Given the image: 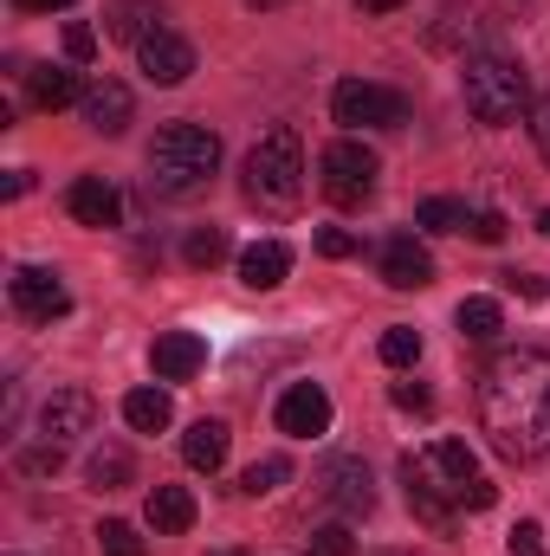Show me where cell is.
<instances>
[{
  "instance_id": "6da1fadb",
  "label": "cell",
  "mask_w": 550,
  "mask_h": 556,
  "mask_svg": "<svg viewBox=\"0 0 550 556\" xmlns=\"http://www.w3.org/2000/svg\"><path fill=\"white\" fill-rule=\"evenodd\" d=\"M479 427L505 459H545L550 453V350L518 343L499 350L479 369Z\"/></svg>"
},
{
  "instance_id": "7a4b0ae2",
  "label": "cell",
  "mask_w": 550,
  "mask_h": 556,
  "mask_svg": "<svg viewBox=\"0 0 550 556\" xmlns=\"http://www.w3.org/2000/svg\"><path fill=\"white\" fill-rule=\"evenodd\" d=\"M402 485H427V492L447 498L453 511H486V505L499 498V485L479 472V459H473L466 440H434V446L409 453V459H402Z\"/></svg>"
},
{
  "instance_id": "3957f363",
  "label": "cell",
  "mask_w": 550,
  "mask_h": 556,
  "mask_svg": "<svg viewBox=\"0 0 550 556\" xmlns=\"http://www.w3.org/2000/svg\"><path fill=\"white\" fill-rule=\"evenodd\" d=\"M214 168H221V137L208 124H168V130H155V142H149V188L168 194V201L208 188Z\"/></svg>"
},
{
  "instance_id": "277c9868",
  "label": "cell",
  "mask_w": 550,
  "mask_h": 556,
  "mask_svg": "<svg viewBox=\"0 0 550 556\" xmlns=\"http://www.w3.org/2000/svg\"><path fill=\"white\" fill-rule=\"evenodd\" d=\"M247 201L266 207V214H291L304 201V149H298V130H266V137L247 149Z\"/></svg>"
},
{
  "instance_id": "5b68a950",
  "label": "cell",
  "mask_w": 550,
  "mask_h": 556,
  "mask_svg": "<svg viewBox=\"0 0 550 556\" xmlns=\"http://www.w3.org/2000/svg\"><path fill=\"white\" fill-rule=\"evenodd\" d=\"M460 98L479 124H518V111L532 104V85H525V65L505 59V52H473L466 72H460Z\"/></svg>"
},
{
  "instance_id": "8992f818",
  "label": "cell",
  "mask_w": 550,
  "mask_h": 556,
  "mask_svg": "<svg viewBox=\"0 0 550 556\" xmlns=\"http://www.w3.org/2000/svg\"><path fill=\"white\" fill-rule=\"evenodd\" d=\"M330 117H337L343 130H396V124H409V98H402L396 85L343 78V85L330 91Z\"/></svg>"
},
{
  "instance_id": "52a82bcc",
  "label": "cell",
  "mask_w": 550,
  "mask_h": 556,
  "mask_svg": "<svg viewBox=\"0 0 550 556\" xmlns=\"http://www.w3.org/2000/svg\"><path fill=\"white\" fill-rule=\"evenodd\" d=\"M317 175H324V194H330L337 207H363V201L376 194L383 162H376V149H363L357 137H337L317 155Z\"/></svg>"
},
{
  "instance_id": "ba28073f",
  "label": "cell",
  "mask_w": 550,
  "mask_h": 556,
  "mask_svg": "<svg viewBox=\"0 0 550 556\" xmlns=\"http://www.w3.org/2000/svg\"><path fill=\"white\" fill-rule=\"evenodd\" d=\"M7 304L26 324H52V317L72 311V291H65V278L52 273V266H20V273L7 278Z\"/></svg>"
},
{
  "instance_id": "9c48e42d",
  "label": "cell",
  "mask_w": 550,
  "mask_h": 556,
  "mask_svg": "<svg viewBox=\"0 0 550 556\" xmlns=\"http://www.w3.org/2000/svg\"><path fill=\"white\" fill-rule=\"evenodd\" d=\"M330 395L317 389V382H291L285 395H278V433H291V440H317V433H330Z\"/></svg>"
},
{
  "instance_id": "30bf717a",
  "label": "cell",
  "mask_w": 550,
  "mask_h": 556,
  "mask_svg": "<svg viewBox=\"0 0 550 556\" xmlns=\"http://www.w3.org/2000/svg\"><path fill=\"white\" fill-rule=\"evenodd\" d=\"M91 420H98V402H91L85 389H52V395L39 402V440L65 446V440H78V433H91Z\"/></svg>"
},
{
  "instance_id": "8fae6325",
  "label": "cell",
  "mask_w": 550,
  "mask_h": 556,
  "mask_svg": "<svg viewBox=\"0 0 550 556\" xmlns=\"http://www.w3.org/2000/svg\"><path fill=\"white\" fill-rule=\"evenodd\" d=\"M317 485H324V498H330L343 518H370V511H376V479H370L363 459H330Z\"/></svg>"
},
{
  "instance_id": "7c38bea8",
  "label": "cell",
  "mask_w": 550,
  "mask_h": 556,
  "mask_svg": "<svg viewBox=\"0 0 550 556\" xmlns=\"http://www.w3.org/2000/svg\"><path fill=\"white\" fill-rule=\"evenodd\" d=\"M137 65L149 72V85H182V78L195 72V46H188L182 33H168V26H155L137 46Z\"/></svg>"
},
{
  "instance_id": "4fadbf2b",
  "label": "cell",
  "mask_w": 550,
  "mask_h": 556,
  "mask_svg": "<svg viewBox=\"0 0 550 556\" xmlns=\"http://www.w3.org/2000/svg\"><path fill=\"white\" fill-rule=\"evenodd\" d=\"M65 207H72L78 227H124V194H117L104 175H78V181L65 188Z\"/></svg>"
},
{
  "instance_id": "5bb4252c",
  "label": "cell",
  "mask_w": 550,
  "mask_h": 556,
  "mask_svg": "<svg viewBox=\"0 0 550 556\" xmlns=\"http://www.w3.org/2000/svg\"><path fill=\"white\" fill-rule=\"evenodd\" d=\"M376 266H383V285H396V291H421V285H434V260H427V247H421L414 233L383 240Z\"/></svg>"
},
{
  "instance_id": "9a60e30c",
  "label": "cell",
  "mask_w": 550,
  "mask_h": 556,
  "mask_svg": "<svg viewBox=\"0 0 550 556\" xmlns=\"http://www.w3.org/2000/svg\"><path fill=\"white\" fill-rule=\"evenodd\" d=\"M201 363H208V343H201L195 330H168V337L149 343V369H155V382H188Z\"/></svg>"
},
{
  "instance_id": "2e32d148",
  "label": "cell",
  "mask_w": 550,
  "mask_h": 556,
  "mask_svg": "<svg viewBox=\"0 0 550 556\" xmlns=\"http://www.w3.org/2000/svg\"><path fill=\"white\" fill-rule=\"evenodd\" d=\"M78 111H85V130H98V137H124L137 104H130V91H124L117 78H98V85L85 91V104H78Z\"/></svg>"
},
{
  "instance_id": "e0dca14e",
  "label": "cell",
  "mask_w": 550,
  "mask_h": 556,
  "mask_svg": "<svg viewBox=\"0 0 550 556\" xmlns=\"http://www.w3.org/2000/svg\"><path fill=\"white\" fill-rule=\"evenodd\" d=\"M20 78H26V98H33L39 111L85 104V91H91V85H78V72H72V65H26Z\"/></svg>"
},
{
  "instance_id": "ac0fdd59",
  "label": "cell",
  "mask_w": 550,
  "mask_h": 556,
  "mask_svg": "<svg viewBox=\"0 0 550 556\" xmlns=\"http://www.w3.org/2000/svg\"><path fill=\"white\" fill-rule=\"evenodd\" d=\"M227 420H195L188 433H182V459L195 466V472H221L227 466Z\"/></svg>"
},
{
  "instance_id": "d6986e66",
  "label": "cell",
  "mask_w": 550,
  "mask_h": 556,
  "mask_svg": "<svg viewBox=\"0 0 550 556\" xmlns=\"http://www.w3.org/2000/svg\"><path fill=\"white\" fill-rule=\"evenodd\" d=\"M195 525V492L188 485H155L149 492V531L155 538H182Z\"/></svg>"
},
{
  "instance_id": "ffe728a7",
  "label": "cell",
  "mask_w": 550,
  "mask_h": 556,
  "mask_svg": "<svg viewBox=\"0 0 550 556\" xmlns=\"http://www.w3.org/2000/svg\"><path fill=\"white\" fill-rule=\"evenodd\" d=\"M285 273H291V247H285V240H253V247L240 253V278H247L253 291L285 285Z\"/></svg>"
},
{
  "instance_id": "44dd1931",
  "label": "cell",
  "mask_w": 550,
  "mask_h": 556,
  "mask_svg": "<svg viewBox=\"0 0 550 556\" xmlns=\"http://www.w3.org/2000/svg\"><path fill=\"white\" fill-rule=\"evenodd\" d=\"M85 479L98 485V492H124L130 479H137V459H130V446H117V440H104L91 459H85Z\"/></svg>"
},
{
  "instance_id": "7402d4cb",
  "label": "cell",
  "mask_w": 550,
  "mask_h": 556,
  "mask_svg": "<svg viewBox=\"0 0 550 556\" xmlns=\"http://www.w3.org/2000/svg\"><path fill=\"white\" fill-rule=\"evenodd\" d=\"M104 26H111V39H130V46H142V39L162 26V7H155V0H111Z\"/></svg>"
},
{
  "instance_id": "603a6c76",
  "label": "cell",
  "mask_w": 550,
  "mask_h": 556,
  "mask_svg": "<svg viewBox=\"0 0 550 556\" xmlns=\"http://www.w3.org/2000/svg\"><path fill=\"white\" fill-rule=\"evenodd\" d=\"M124 420H130L137 433H162V427L175 420L168 389H130V395H124Z\"/></svg>"
},
{
  "instance_id": "cb8c5ba5",
  "label": "cell",
  "mask_w": 550,
  "mask_h": 556,
  "mask_svg": "<svg viewBox=\"0 0 550 556\" xmlns=\"http://www.w3.org/2000/svg\"><path fill=\"white\" fill-rule=\"evenodd\" d=\"M414 227H427V233H466V227H473V207L453 201V194H427V201L414 207Z\"/></svg>"
},
{
  "instance_id": "d4e9b609",
  "label": "cell",
  "mask_w": 550,
  "mask_h": 556,
  "mask_svg": "<svg viewBox=\"0 0 550 556\" xmlns=\"http://www.w3.org/2000/svg\"><path fill=\"white\" fill-rule=\"evenodd\" d=\"M453 324H460V337L486 343V337H499V330H505V311H499V298H466V304L453 311Z\"/></svg>"
},
{
  "instance_id": "484cf974",
  "label": "cell",
  "mask_w": 550,
  "mask_h": 556,
  "mask_svg": "<svg viewBox=\"0 0 550 556\" xmlns=\"http://www.w3.org/2000/svg\"><path fill=\"white\" fill-rule=\"evenodd\" d=\"M402 492H409V511L434 531V538H453V531H460V511H453L447 498H434L427 485H402Z\"/></svg>"
},
{
  "instance_id": "4316f807",
  "label": "cell",
  "mask_w": 550,
  "mask_h": 556,
  "mask_svg": "<svg viewBox=\"0 0 550 556\" xmlns=\"http://www.w3.org/2000/svg\"><path fill=\"white\" fill-rule=\"evenodd\" d=\"M227 253H234V247H227V233H221V227H195V233L182 240V260H188L195 273H208V266H221Z\"/></svg>"
},
{
  "instance_id": "83f0119b",
  "label": "cell",
  "mask_w": 550,
  "mask_h": 556,
  "mask_svg": "<svg viewBox=\"0 0 550 556\" xmlns=\"http://www.w3.org/2000/svg\"><path fill=\"white\" fill-rule=\"evenodd\" d=\"M285 479H291V459L273 453V459H253V466L240 472V492H247V498H266V492H278Z\"/></svg>"
},
{
  "instance_id": "f1b7e54d",
  "label": "cell",
  "mask_w": 550,
  "mask_h": 556,
  "mask_svg": "<svg viewBox=\"0 0 550 556\" xmlns=\"http://www.w3.org/2000/svg\"><path fill=\"white\" fill-rule=\"evenodd\" d=\"M383 363L389 369H409V363H421V330H409V324H396V330H383Z\"/></svg>"
},
{
  "instance_id": "f546056e",
  "label": "cell",
  "mask_w": 550,
  "mask_h": 556,
  "mask_svg": "<svg viewBox=\"0 0 550 556\" xmlns=\"http://www.w3.org/2000/svg\"><path fill=\"white\" fill-rule=\"evenodd\" d=\"M98 551H104V556H149V551H142V538H137V525H117V518H111V525H98Z\"/></svg>"
},
{
  "instance_id": "4dcf8cb0",
  "label": "cell",
  "mask_w": 550,
  "mask_h": 556,
  "mask_svg": "<svg viewBox=\"0 0 550 556\" xmlns=\"http://www.w3.org/2000/svg\"><path fill=\"white\" fill-rule=\"evenodd\" d=\"M311 556H357L350 525H324V531H311Z\"/></svg>"
},
{
  "instance_id": "1f68e13d",
  "label": "cell",
  "mask_w": 550,
  "mask_h": 556,
  "mask_svg": "<svg viewBox=\"0 0 550 556\" xmlns=\"http://www.w3.org/2000/svg\"><path fill=\"white\" fill-rule=\"evenodd\" d=\"M65 59H72V65H91V59H98V33L72 20V26H65Z\"/></svg>"
},
{
  "instance_id": "d6a6232c",
  "label": "cell",
  "mask_w": 550,
  "mask_h": 556,
  "mask_svg": "<svg viewBox=\"0 0 550 556\" xmlns=\"http://www.w3.org/2000/svg\"><path fill=\"white\" fill-rule=\"evenodd\" d=\"M505 551H512V556H545V531L525 518V525H512V531H505Z\"/></svg>"
},
{
  "instance_id": "836d02e7",
  "label": "cell",
  "mask_w": 550,
  "mask_h": 556,
  "mask_svg": "<svg viewBox=\"0 0 550 556\" xmlns=\"http://www.w3.org/2000/svg\"><path fill=\"white\" fill-rule=\"evenodd\" d=\"M466 233H473V240H479V247H499V240H505V214H492V207H479V214H473V227H466Z\"/></svg>"
},
{
  "instance_id": "e575fe53",
  "label": "cell",
  "mask_w": 550,
  "mask_h": 556,
  "mask_svg": "<svg viewBox=\"0 0 550 556\" xmlns=\"http://www.w3.org/2000/svg\"><path fill=\"white\" fill-rule=\"evenodd\" d=\"M59 453H65V446L39 440V446H26V453H20V472H59Z\"/></svg>"
},
{
  "instance_id": "d590c367",
  "label": "cell",
  "mask_w": 550,
  "mask_h": 556,
  "mask_svg": "<svg viewBox=\"0 0 550 556\" xmlns=\"http://www.w3.org/2000/svg\"><path fill=\"white\" fill-rule=\"evenodd\" d=\"M396 408H402V415H427V408H434V395H427L421 382H396Z\"/></svg>"
},
{
  "instance_id": "8d00e7d4",
  "label": "cell",
  "mask_w": 550,
  "mask_h": 556,
  "mask_svg": "<svg viewBox=\"0 0 550 556\" xmlns=\"http://www.w3.org/2000/svg\"><path fill=\"white\" fill-rule=\"evenodd\" d=\"M317 253H324V260H350V253H357V240H350L343 227H324V233H317Z\"/></svg>"
},
{
  "instance_id": "74e56055",
  "label": "cell",
  "mask_w": 550,
  "mask_h": 556,
  "mask_svg": "<svg viewBox=\"0 0 550 556\" xmlns=\"http://www.w3.org/2000/svg\"><path fill=\"white\" fill-rule=\"evenodd\" d=\"M532 137H538V155L550 162V98H538V104H532Z\"/></svg>"
},
{
  "instance_id": "f35d334b",
  "label": "cell",
  "mask_w": 550,
  "mask_h": 556,
  "mask_svg": "<svg viewBox=\"0 0 550 556\" xmlns=\"http://www.w3.org/2000/svg\"><path fill=\"white\" fill-rule=\"evenodd\" d=\"M505 278H512V285H518V298H532V304H538V298L550 291V285H545L538 273H505Z\"/></svg>"
},
{
  "instance_id": "ab89813d",
  "label": "cell",
  "mask_w": 550,
  "mask_h": 556,
  "mask_svg": "<svg viewBox=\"0 0 550 556\" xmlns=\"http://www.w3.org/2000/svg\"><path fill=\"white\" fill-rule=\"evenodd\" d=\"M20 13H59V7H78V0H13Z\"/></svg>"
},
{
  "instance_id": "60d3db41",
  "label": "cell",
  "mask_w": 550,
  "mask_h": 556,
  "mask_svg": "<svg viewBox=\"0 0 550 556\" xmlns=\"http://www.w3.org/2000/svg\"><path fill=\"white\" fill-rule=\"evenodd\" d=\"M26 188H33V175H26V168H13V175H7V201H20Z\"/></svg>"
},
{
  "instance_id": "b9f144b4",
  "label": "cell",
  "mask_w": 550,
  "mask_h": 556,
  "mask_svg": "<svg viewBox=\"0 0 550 556\" xmlns=\"http://www.w3.org/2000/svg\"><path fill=\"white\" fill-rule=\"evenodd\" d=\"M357 7H363V13H396L402 0H357Z\"/></svg>"
},
{
  "instance_id": "7bdbcfd3",
  "label": "cell",
  "mask_w": 550,
  "mask_h": 556,
  "mask_svg": "<svg viewBox=\"0 0 550 556\" xmlns=\"http://www.w3.org/2000/svg\"><path fill=\"white\" fill-rule=\"evenodd\" d=\"M538 233H545V240H550V207H545V214H538Z\"/></svg>"
},
{
  "instance_id": "ee69618b",
  "label": "cell",
  "mask_w": 550,
  "mask_h": 556,
  "mask_svg": "<svg viewBox=\"0 0 550 556\" xmlns=\"http://www.w3.org/2000/svg\"><path fill=\"white\" fill-rule=\"evenodd\" d=\"M247 7H285V0H247Z\"/></svg>"
},
{
  "instance_id": "f6af8a7d",
  "label": "cell",
  "mask_w": 550,
  "mask_h": 556,
  "mask_svg": "<svg viewBox=\"0 0 550 556\" xmlns=\"http://www.w3.org/2000/svg\"><path fill=\"white\" fill-rule=\"evenodd\" d=\"M221 556H240V551H221Z\"/></svg>"
}]
</instances>
